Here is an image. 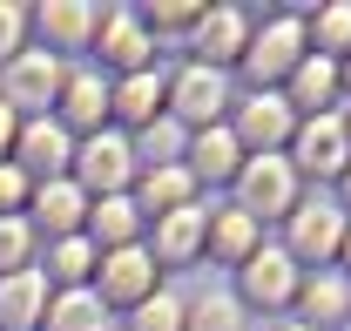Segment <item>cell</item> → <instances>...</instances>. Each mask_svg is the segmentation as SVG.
Returning a JSON list of instances; mask_svg holds the SVG:
<instances>
[{"mask_svg": "<svg viewBox=\"0 0 351 331\" xmlns=\"http://www.w3.org/2000/svg\"><path fill=\"white\" fill-rule=\"evenodd\" d=\"M61 82H68V68L47 47H21L14 61H0V102L14 115H27V122L47 115V102H61Z\"/></svg>", "mask_w": 351, "mask_h": 331, "instance_id": "6da1fadb", "label": "cell"}, {"mask_svg": "<svg viewBox=\"0 0 351 331\" xmlns=\"http://www.w3.org/2000/svg\"><path fill=\"white\" fill-rule=\"evenodd\" d=\"M68 183L82 190L88 203H95V196H122V190L135 183V149H129V135H115V128L88 135L82 149H75V169H68Z\"/></svg>", "mask_w": 351, "mask_h": 331, "instance_id": "7a4b0ae2", "label": "cell"}, {"mask_svg": "<svg viewBox=\"0 0 351 331\" xmlns=\"http://www.w3.org/2000/svg\"><path fill=\"white\" fill-rule=\"evenodd\" d=\"M304 54H311L304 21H298V14H277V21L263 27V34H250V47H243V75H250V82H257V95H263V88L291 82Z\"/></svg>", "mask_w": 351, "mask_h": 331, "instance_id": "3957f363", "label": "cell"}, {"mask_svg": "<svg viewBox=\"0 0 351 331\" xmlns=\"http://www.w3.org/2000/svg\"><path fill=\"white\" fill-rule=\"evenodd\" d=\"M237 209L257 223V216H291L298 209V169L291 156H243L237 169Z\"/></svg>", "mask_w": 351, "mask_h": 331, "instance_id": "277c9868", "label": "cell"}, {"mask_svg": "<svg viewBox=\"0 0 351 331\" xmlns=\"http://www.w3.org/2000/svg\"><path fill=\"white\" fill-rule=\"evenodd\" d=\"M7 163H14L34 190H41V183H61V176L75 169V142H68V128L54 122V115H34V122H21L14 156H7Z\"/></svg>", "mask_w": 351, "mask_h": 331, "instance_id": "5b68a950", "label": "cell"}, {"mask_svg": "<svg viewBox=\"0 0 351 331\" xmlns=\"http://www.w3.org/2000/svg\"><path fill=\"white\" fill-rule=\"evenodd\" d=\"M291 169H298V176H345L351 169L345 115H304L298 135H291Z\"/></svg>", "mask_w": 351, "mask_h": 331, "instance_id": "8992f818", "label": "cell"}, {"mask_svg": "<svg viewBox=\"0 0 351 331\" xmlns=\"http://www.w3.org/2000/svg\"><path fill=\"white\" fill-rule=\"evenodd\" d=\"M237 149L243 156H277L291 135H298V115H291V102L277 95V88H263V95H250L243 109H237Z\"/></svg>", "mask_w": 351, "mask_h": 331, "instance_id": "52a82bcc", "label": "cell"}, {"mask_svg": "<svg viewBox=\"0 0 351 331\" xmlns=\"http://www.w3.org/2000/svg\"><path fill=\"white\" fill-rule=\"evenodd\" d=\"M95 297L101 304H142V297H156V257L142 244H129V250H101V264H95Z\"/></svg>", "mask_w": 351, "mask_h": 331, "instance_id": "ba28073f", "label": "cell"}, {"mask_svg": "<svg viewBox=\"0 0 351 331\" xmlns=\"http://www.w3.org/2000/svg\"><path fill=\"white\" fill-rule=\"evenodd\" d=\"M223 102H230V82H223L217 68H182L169 82V122L223 128Z\"/></svg>", "mask_w": 351, "mask_h": 331, "instance_id": "9c48e42d", "label": "cell"}, {"mask_svg": "<svg viewBox=\"0 0 351 331\" xmlns=\"http://www.w3.org/2000/svg\"><path fill=\"white\" fill-rule=\"evenodd\" d=\"M189 41H196V68H217L223 61H243V47H250V14L243 7H203V21L189 27Z\"/></svg>", "mask_w": 351, "mask_h": 331, "instance_id": "30bf717a", "label": "cell"}, {"mask_svg": "<svg viewBox=\"0 0 351 331\" xmlns=\"http://www.w3.org/2000/svg\"><path fill=\"white\" fill-rule=\"evenodd\" d=\"M345 209H331V203H304V209H291V264L304 257V264H331L338 250H345Z\"/></svg>", "mask_w": 351, "mask_h": 331, "instance_id": "8fae6325", "label": "cell"}, {"mask_svg": "<svg viewBox=\"0 0 351 331\" xmlns=\"http://www.w3.org/2000/svg\"><path fill=\"white\" fill-rule=\"evenodd\" d=\"M243 304H257V311H277V304H298V264H291V250H257L243 271Z\"/></svg>", "mask_w": 351, "mask_h": 331, "instance_id": "7c38bea8", "label": "cell"}, {"mask_svg": "<svg viewBox=\"0 0 351 331\" xmlns=\"http://www.w3.org/2000/svg\"><path fill=\"white\" fill-rule=\"evenodd\" d=\"M95 41H101V61H108V68H122V82H129V75H149V27H142V14L108 7L101 27H95Z\"/></svg>", "mask_w": 351, "mask_h": 331, "instance_id": "4fadbf2b", "label": "cell"}, {"mask_svg": "<svg viewBox=\"0 0 351 331\" xmlns=\"http://www.w3.org/2000/svg\"><path fill=\"white\" fill-rule=\"evenodd\" d=\"M162 109H169V82H162L156 68H149V75H129V82L108 88V115H115V122H129V128L162 122Z\"/></svg>", "mask_w": 351, "mask_h": 331, "instance_id": "5bb4252c", "label": "cell"}, {"mask_svg": "<svg viewBox=\"0 0 351 331\" xmlns=\"http://www.w3.org/2000/svg\"><path fill=\"white\" fill-rule=\"evenodd\" d=\"M101 14L108 7H88V0H47V7H34V21H41V34H47V54L54 47H88L95 27H101Z\"/></svg>", "mask_w": 351, "mask_h": 331, "instance_id": "9a60e30c", "label": "cell"}, {"mask_svg": "<svg viewBox=\"0 0 351 331\" xmlns=\"http://www.w3.org/2000/svg\"><path fill=\"white\" fill-rule=\"evenodd\" d=\"M338 88H345V82H338V61L304 54V61H298V75L277 88V95L291 102V115H298V109H304V115H331V95H338Z\"/></svg>", "mask_w": 351, "mask_h": 331, "instance_id": "2e32d148", "label": "cell"}, {"mask_svg": "<svg viewBox=\"0 0 351 331\" xmlns=\"http://www.w3.org/2000/svg\"><path fill=\"white\" fill-rule=\"evenodd\" d=\"M41 318H47V277L34 264L0 277V331H34Z\"/></svg>", "mask_w": 351, "mask_h": 331, "instance_id": "e0dca14e", "label": "cell"}, {"mask_svg": "<svg viewBox=\"0 0 351 331\" xmlns=\"http://www.w3.org/2000/svg\"><path fill=\"white\" fill-rule=\"evenodd\" d=\"M34 223H41L47 237L61 244V237H82V223H88V196L61 176V183H41L34 190Z\"/></svg>", "mask_w": 351, "mask_h": 331, "instance_id": "ac0fdd59", "label": "cell"}, {"mask_svg": "<svg viewBox=\"0 0 351 331\" xmlns=\"http://www.w3.org/2000/svg\"><path fill=\"white\" fill-rule=\"evenodd\" d=\"M61 128H82V135H101V122H108V82L101 75H68L61 82V115H54Z\"/></svg>", "mask_w": 351, "mask_h": 331, "instance_id": "d6986e66", "label": "cell"}, {"mask_svg": "<svg viewBox=\"0 0 351 331\" xmlns=\"http://www.w3.org/2000/svg\"><path fill=\"white\" fill-rule=\"evenodd\" d=\"M189 176L196 183H237V169H243V149H237V135L230 128H196V142H189Z\"/></svg>", "mask_w": 351, "mask_h": 331, "instance_id": "ffe728a7", "label": "cell"}, {"mask_svg": "<svg viewBox=\"0 0 351 331\" xmlns=\"http://www.w3.org/2000/svg\"><path fill=\"white\" fill-rule=\"evenodd\" d=\"M135 230H142L135 196H95V203H88V244L95 250H129Z\"/></svg>", "mask_w": 351, "mask_h": 331, "instance_id": "44dd1931", "label": "cell"}, {"mask_svg": "<svg viewBox=\"0 0 351 331\" xmlns=\"http://www.w3.org/2000/svg\"><path fill=\"white\" fill-rule=\"evenodd\" d=\"M203 244H210V257L217 264H250L257 257V223L243 216V209H210V223H203Z\"/></svg>", "mask_w": 351, "mask_h": 331, "instance_id": "7402d4cb", "label": "cell"}, {"mask_svg": "<svg viewBox=\"0 0 351 331\" xmlns=\"http://www.w3.org/2000/svg\"><path fill=\"white\" fill-rule=\"evenodd\" d=\"M203 223H210V209H169V216H156V264H189L196 250H203Z\"/></svg>", "mask_w": 351, "mask_h": 331, "instance_id": "603a6c76", "label": "cell"}, {"mask_svg": "<svg viewBox=\"0 0 351 331\" xmlns=\"http://www.w3.org/2000/svg\"><path fill=\"white\" fill-rule=\"evenodd\" d=\"M189 203H196V176L182 163L142 169V190H135V209H142V216H169V209H189Z\"/></svg>", "mask_w": 351, "mask_h": 331, "instance_id": "cb8c5ba5", "label": "cell"}, {"mask_svg": "<svg viewBox=\"0 0 351 331\" xmlns=\"http://www.w3.org/2000/svg\"><path fill=\"white\" fill-rule=\"evenodd\" d=\"M95 264H101V250L88 244V237H61V244H47L41 277H47V284H61V290H88Z\"/></svg>", "mask_w": 351, "mask_h": 331, "instance_id": "d4e9b609", "label": "cell"}, {"mask_svg": "<svg viewBox=\"0 0 351 331\" xmlns=\"http://www.w3.org/2000/svg\"><path fill=\"white\" fill-rule=\"evenodd\" d=\"M47 331H108V304L95 297V290H61V297H47Z\"/></svg>", "mask_w": 351, "mask_h": 331, "instance_id": "484cf974", "label": "cell"}, {"mask_svg": "<svg viewBox=\"0 0 351 331\" xmlns=\"http://www.w3.org/2000/svg\"><path fill=\"white\" fill-rule=\"evenodd\" d=\"M304 41H311V54H324V61H338V54H351V0H331L324 14H311Z\"/></svg>", "mask_w": 351, "mask_h": 331, "instance_id": "4316f807", "label": "cell"}, {"mask_svg": "<svg viewBox=\"0 0 351 331\" xmlns=\"http://www.w3.org/2000/svg\"><path fill=\"white\" fill-rule=\"evenodd\" d=\"M298 311H304L311 331H317V325H331V318L351 311V290L338 284V277H304V284H298Z\"/></svg>", "mask_w": 351, "mask_h": 331, "instance_id": "83f0119b", "label": "cell"}, {"mask_svg": "<svg viewBox=\"0 0 351 331\" xmlns=\"http://www.w3.org/2000/svg\"><path fill=\"white\" fill-rule=\"evenodd\" d=\"M176 142H182V128L162 115V122L142 128V142H129V149H135V163H142V169H169L176 163Z\"/></svg>", "mask_w": 351, "mask_h": 331, "instance_id": "f1b7e54d", "label": "cell"}, {"mask_svg": "<svg viewBox=\"0 0 351 331\" xmlns=\"http://www.w3.org/2000/svg\"><path fill=\"white\" fill-rule=\"evenodd\" d=\"M129 331H189V311L176 304L169 290H156V297H142V304H135Z\"/></svg>", "mask_w": 351, "mask_h": 331, "instance_id": "f546056e", "label": "cell"}, {"mask_svg": "<svg viewBox=\"0 0 351 331\" xmlns=\"http://www.w3.org/2000/svg\"><path fill=\"white\" fill-rule=\"evenodd\" d=\"M27 250H34V223L27 216H0V277L27 271Z\"/></svg>", "mask_w": 351, "mask_h": 331, "instance_id": "4dcf8cb0", "label": "cell"}, {"mask_svg": "<svg viewBox=\"0 0 351 331\" xmlns=\"http://www.w3.org/2000/svg\"><path fill=\"white\" fill-rule=\"evenodd\" d=\"M189 331H243V304H230V297H203V304L189 311Z\"/></svg>", "mask_w": 351, "mask_h": 331, "instance_id": "1f68e13d", "label": "cell"}, {"mask_svg": "<svg viewBox=\"0 0 351 331\" xmlns=\"http://www.w3.org/2000/svg\"><path fill=\"white\" fill-rule=\"evenodd\" d=\"M21 27H27V7L0 0V61H14V54H21Z\"/></svg>", "mask_w": 351, "mask_h": 331, "instance_id": "d6a6232c", "label": "cell"}, {"mask_svg": "<svg viewBox=\"0 0 351 331\" xmlns=\"http://www.w3.org/2000/svg\"><path fill=\"white\" fill-rule=\"evenodd\" d=\"M27 196H34V183H27V176H21L14 163H0V216H14V209L27 203Z\"/></svg>", "mask_w": 351, "mask_h": 331, "instance_id": "836d02e7", "label": "cell"}, {"mask_svg": "<svg viewBox=\"0 0 351 331\" xmlns=\"http://www.w3.org/2000/svg\"><path fill=\"white\" fill-rule=\"evenodd\" d=\"M142 21H149V27H196V21H203V7H149Z\"/></svg>", "mask_w": 351, "mask_h": 331, "instance_id": "e575fe53", "label": "cell"}, {"mask_svg": "<svg viewBox=\"0 0 351 331\" xmlns=\"http://www.w3.org/2000/svg\"><path fill=\"white\" fill-rule=\"evenodd\" d=\"M14 135H21V115H14V109H7V102H0V163H7V156H14Z\"/></svg>", "mask_w": 351, "mask_h": 331, "instance_id": "d590c367", "label": "cell"}, {"mask_svg": "<svg viewBox=\"0 0 351 331\" xmlns=\"http://www.w3.org/2000/svg\"><path fill=\"white\" fill-rule=\"evenodd\" d=\"M338 82H345V88H351V54H345V61H338Z\"/></svg>", "mask_w": 351, "mask_h": 331, "instance_id": "8d00e7d4", "label": "cell"}, {"mask_svg": "<svg viewBox=\"0 0 351 331\" xmlns=\"http://www.w3.org/2000/svg\"><path fill=\"white\" fill-rule=\"evenodd\" d=\"M338 257H345V264H351V230H345V250H338Z\"/></svg>", "mask_w": 351, "mask_h": 331, "instance_id": "74e56055", "label": "cell"}, {"mask_svg": "<svg viewBox=\"0 0 351 331\" xmlns=\"http://www.w3.org/2000/svg\"><path fill=\"white\" fill-rule=\"evenodd\" d=\"M345 196H351V169H345Z\"/></svg>", "mask_w": 351, "mask_h": 331, "instance_id": "f35d334b", "label": "cell"}, {"mask_svg": "<svg viewBox=\"0 0 351 331\" xmlns=\"http://www.w3.org/2000/svg\"><path fill=\"white\" fill-rule=\"evenodd\" d=\"M284 331H311V325H284Z\"/></svg>", "mask_w": 351, "mask_h": 331, "instance_id": "ab89813d", "label": "cell"}, {"mask_svg": "<svg viewBox=\"0 0 351 331\" xmlns=\"http://www.w3.org/2000/svg\"><path fill=\"white\" fill-rule=\"evenodd\" d=\"M345 135H351V115H345Z\"/></svg>", "mask_w": 351, "mask_h": 331, "instance_id": "60d3db41", "label": "cell"}]
</instances>
